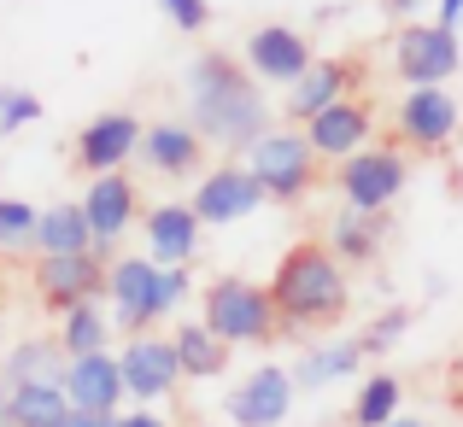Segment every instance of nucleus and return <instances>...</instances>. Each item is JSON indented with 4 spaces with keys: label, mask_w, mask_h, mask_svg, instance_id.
Returning a JSON list of instances; mask_svg holds the SVG:
<instances>
[{
    "label": "nucleus",
    "mask_w": 463,
    "mask_h": 427,
    "mask_svg": "<svg viewBox=\"0 0 463 427\" xmlns=\"http://www.w3.org/2000/svg\"><path fill=\"white\" fill-rule=\"evenodd\" d=\"M188 129L223 153H247L270 135V100L259 77L229 53H194L188 65Z\"/></svg>",
    "instance_id": "nucleus-1"
},
{
    "label": "nucleus",
    "mask_w": 463,
    "mask_h": 427,
    "mask_svg": "<svg viewBox=\"0 0 463 427\" xmlns=\"http://www.w3.org/2000/svg\"><path fill=\"white\" fill-rule=\"evenodd\" d=\"M270 304H276V322L282 328H328V322H340L346 304H352L346 270L335 264L328 246L299 240L270 275Z\"/></svg>",
    "instance_id": "nucleus-2"
},
{
    "label": "nucleus",
    "mask_w": 463,
    "mask_h": 427,
    "mask_svg": "<svg viewBox=\"0 0 463 427\" xmlns=\"http://www.w3.org/2000/svg\"><path fill=\"white\" fill-rule=\"evenodd\" d=\"M205 328H212L223 346H264L276 339V304H270V287L259 282H241V275H217L205 287Z\"/></svg>",
    "instance_id": "nucleus-3"
},
{
    "label": "nucleus",
    "mask_w": 463,
    "mask_h": 427,
    "mask_svg": "<svg viewBox=\"0 0 463 427\" xmlns=\"http://www.w3.org/2000/svg\"><path fill=\"white\" fill-rule=\"evenodd\" d=\"M247 170L264 188V200L294 205L299 193L311 188V176H317V153H311L306 135H294V129H270L264 141L247 146Z\"/></svg>",
    "instance_id": "nucleus-4"
},
{
    "label": "nucleus",
    "mask_w": 463,
    "mask_h": 427,
    "mask_svg": "<svg viewBox=\"0 0 463 427\" xmlns=\"http://www.w3.org/2000/svg\"><path fill=\"white\" fill-rule=\"evenodd\" d=\"M393 65L399 77L411 82V88H446V82L458 77L463 65V47L452 30H440V23H405L393 42Z\"/></svg>",
    "instance_id": "nucleus-5"
},
{
    "label": "nucleus",
    "mask_w": 463,
    "mask_h": 427,
    "mask_svg": "<svg viewBox=\"0 0 463 427\" xmlns=\"http://www.w3.org/2000/svg\"><path fill=\"white\" fill-rule=\"evenodd\" d=\"M340 193L352 211H387L405 193V158L393 146H364L358 158L340 164Z\"/></svg>",
    "instance_id": "nucleus-6"
},
{
    "label": "nucleus",
    "mask_w": 463,
    "mask_h": 427,
    "mask_svg": "<svg viewBox=\"0 0 463 427\" xmlns=\"http://www.w3.org/2000/svg\"><path fill=\"white\" fill-rule=\"evenodd\" d=\"M141 135H147V124H141L136 112H100V117H89L82 135H77V164L89 170V176H118V170L141 153Z\"/></svg>",
    "instance_id": "nucleus-7"
},
{
    "label": "nucleus",
    "mask_w": 463,
    "mask_h": 427,
    "mask_svg": "<svg viewBox=\"0 0 463 427\" xmlns=\"http://www.w3.org/2000/svg\"><path fill=\"white\" fill-rule=\"evenodd\" d=\"M82 217H89V235H94V258L112 264V246L124 240V228L136 223V181L118 170V176H94L82 188Z\"/></svg>",
    "instance_id": "nucleus-8"
},
{
    "label": "nucleus",
    "mask_w": 463,
    "mask_h": 427,
    "mask_svg": "<svg viewBox=\"0 0 463 427\" xmlns=\"http://www.w3.org/2000/svg\"><path fill=\"white\" fill-rule=\"evenodd\" d=\"M294 393H299L294 375L276 369V363H264V369H252L247 381L223 398V410H229L235 427H282L288 410H294Z\"/></svg>",
    "instance_id": "nucleus-9"
},
{
    "label": "nucleus",
    "mask_w": 463,
    "mask_h": 427,
    "mask_svg": "<svg viewBox=\"0 0 463 427\" xmlns=\"http://www.w3.org/2000/svg\"><path fill=\"white\" fill-rule=\"evenodd\" d=\"M311 59H317L311 42L294 30V23H259V30L247 35V59H241V65H247L259 82H288V88H294V82L311 70Z\"/></svg>",
    "instance_id": "nucleus-10"
},
{
    "label": "nucleus",
    "mask_w": 463,
    "mask_h": 427,
    "mask_svg": "<svg viewBox=\"0 0 463 427\" xmlns=\"http://www.w3.org/2000/svg\"><path fill=\"white\" fill-rule=\"evenodd\" d=\"M194 217H200V228L205 223H241V217H252L264 205V188L252 181V170L247 164H217L212 176H200V188H194Z\"/></svg>",
    "instance_id": "nucleus-11"
},
{
    "label": "nucleus",
    "mask_w": 463,
    "mask_h": 427,
    "mask_svg": "<svg viewBox=\"0 0 463 427\" xmlns=\"http://www.w3.org/2000/svg\"><path fill=\"white\" fill-rule=\"evenodd\" d=\"M153 292H158V264L153 258H112L106 264V299H112V316L124 334H147L158 322L153 316Z\"/></svg>",
    "instance_id": "nucleus-12"
},
{
    "label": "nucleus",
    "mask_w": 463,
    "mask_h": 427,
    "mask_svg": "<svg viewBox=\"0 0 463 427\" xmlns=\"http://www.w3.org/2000/svg\"><path fill=\"white\" fill-rule=\"evenodd\" d=\"M35 287H42L47 311H77V304H94L106 292V258L94 252H77V258H42L35 264Z\"/></svg>",
    "instance_id": "nucleus-13"
},
{
    "label": "nucleus",
    "mask_w": 463,
    "mask_h": 427,
    "mask_svg": "<svg viewBox=\"0 0 463 427\" xmlns=\"http://www.w3.org/2000/svg\"><path fill=\"white\" fill-rule=\"evenodd\" d=\"M118 369H124V393L141 398V404H153V398H170L182 381V363H176V346L158 334H141L129 339L124 351H118Z\"/></svg>",
    "instance_id": "nucleus-14"
},
{
    "label": "nucleus",
    "mask_w": 463,
    "mask_h": 427,
    "mask_svg": "<svg viewBox=\"0 0 463 427\" xmlns=\"http://www.w3.org/2000/svg\"><path fill=\"white\" fill-rule=\"evenodd\" d=\"M141 228H147V258L158 270H188V258L200 252V217H194V205L165 200L141 217Z\"/></svg>",
    "instance_id": "nucleus-15"
},
{
    "label": "nucleus",
    "mask_w": 463,
    "mask_h": 427,
    "mask_svg": "<svg viewBox=\"0 0 463 427\" xmlns=\"http://www.w3.org/2000/svg\"><path fill=\"white\" fill-rule=\"evenodd\" d=\"M59 386H65L71 410H89V416H118V404H124V369H118L112 351L65 363V381Z\"/></svg>",
    "instance_id": "nucleus-16"
},
{
    "label": "nucleus",
    "mask_w": 463,
    "mask_h": 427,
    "mask_svg": "<svg viewBox=\"0 0 463 427\" xmlns=\"http://www.w3.org/2000/svg\"><path fill=\"white\" fill-rule=\"evenodd\" d=\"M399 135L422 146V153H440L458 135V100L446 88H411L399 100Z\"/></svg>",
    "instance_id": "nucleus-17"
},
{
    "label": "nucleus",
    "mask_w": 463,
    "mask_h": 427,
    "mask_svg": "<svg viewBox=\"0 0 463 427\" xmlns=\"http://www.w3.org/2000/svg\"><path fill=\"white\" fill-rule=\"evenodd\" d=\"M370 106H358V100H340V106H328V112H317L311 124H306V141H311V153L317 158H358L364 146H370Z\"/></svg>",
    "instance_id": "nucleus-18"
},
{
    "label": "nucleus",
    "mask_w": 463,
    "mask_h": 427,
    "mask_svg": "<svg viewBox=\"0 0 463 427\" xmlns=\"http://www.w3.org/2000/svg\"><path fill=\"white\" fill-rule=\"evenodd\" d=\"M358 369H364L358 339H317V346L299 351V363L288 375H294V386H306V393H323V386H335V381H358Z\"/></svg>",
    "instance_id": "nucleus-19"
},
{
    "label": "nucleus",
    "mask_w": 463,
    "mask_h": 427,
    "mask_svg": "<svg viewBox=\"0 0 463 427\" xmlns=\"http://www.w3.org/2000/svg\"><path fill=\"white\" fill-rule=\"evenodd\" d=\"M387 246V211H340L335 223H328V252H335V264H375Z\"/></svg>",
    "instance_id": "nucleus-20"
},
{
    "label": "nucleus",
    "mask_w": 463,
    "mask_h": 427,
    "mask_svg": "<svg viewBox=\"0 0 463 427\" xmlns=\"http://www.w3.org/2000/svg\"><path fill=\"white\" fill-rule=\"evenodd\" d=\"M346 82H352V65H346V59H311V70L294 82V94H288V117L311 124L317 112H328V106L346 100Z\"/></svg>",
    "instance_id": "nucleus-21"
},
{
    "label": "nucleus",
    "mask_w": 463,
    "mask_h": 427,
    "mask_svg": "<svg viewBox=\"0 0 463 427\" xmlns=\"http://www.w3.org/2000/svg\"><path fill=\"white\" fill-rule=\"evenodd\" d=\"M141 158H147V170H158V176H194L200 158H205V141L188 124H153L141 135Z\"/></svg>",
    "instance_id": "nucleus-22"
},
{
    "label": "nucleus",
    "mask_w": 463,
    "mask_h": 427,
    "mask_svg": "<svg viewBox=\"0 0 463 427\" xmlns=\"http://www.w3.org/2000/svg\"><path fill=\"white\" fill-rule=\"evenodd\" d=\"M35 252L42 258H77V252H94V235H89V217H82L77 200H59L35 217Z\"/></svg>",
    "instance_id": "nucleus-23"
},
{
    "label": "nucleus",
    "mask_w": 463,
    "mask_h": 427,
    "mask_svg": "<svg viewBox=\"0 0 463 427\" xmlns=\"http://www.w3.org/2000/svg\"><path fill=\"white\" fill-rule=\"evenodd\" d=\"M71 416V398L59 381H18L6 386V422L12 427H59Z\"/></svg>",
    "instance_id": "nucleus-24"
},
{
    "label": "nucleus",
    "mask_w": 463,
    "mask_h": 427,
    "mask_svg": "<svg viewBox=\"0 0 463 427\" xmlns=\"http://www.w3.org/2000/svg\"><path fill=\"white\" fill-rule=\"evenodd\" d=\"M170 346H176L182 381H217V375L229 369V346L205 322H182L176 334H170Z\"/></svg>",
    "instance_id": "nucleus-25"
},
{
    "label": "nucleus",
    "mask_w": 463,
    "mask_h": 427,
    "mask_svg": "<svg viewBox=\"0 0 463 427\" xmlns=\"http://www.w3.org/2000/svg\"><path fill=\"white\" fill-rule=\"evenodd\" d=\"M65 346H59V334H30L18 339V346L6 351V375L0 381L18 386V381H65Z\"/></svg>",
    "instance_id": "nucleus-26"
},
{
    "label": "nucleus",
    "mask_w": 463,
    "mask_h": 427,
    "mask_svg": "<svg viewBox=\"0 0 463 427\" xmlns=\"http://www.w3.org/2000/svg\"><path fill=\"white\" fill-rule=\"evenodd\" d=\"M106 339H112V316L100 311V299L94 304H77V311L59 316V346H65V357H100Z\"/></svg>",
    "instance_id": "nucleus-27"
},
{
    "label": "nucleus",
    "mask_w": 463,
    "mask_h": 427,
    "mask_svg": "<svg viewBox=\"0 0 463 427\" xmlns=\"http://www.w3.org/2000/svg\"><path fill=\"white\" fill-rule=\"evenodd\" d=\"M399 422V375H364L352 398V427H387Z\"/></svg>",
    "instance_id": "nucleus-28"
},
{
    "label": "nucleus",
    "mask_w": 463,
    "mask_h": 427,
    "mask_svg": "<svg viewBox=\"0 0 463 427\" xmlns=\"http://www.w3.org/2000/svg\"><path fill=\"white\" fill-rule=\"evenodd\" d=\"M405 328H411V304H387V311H382V316H375V322L358 334L364 357H382V351H393L399 339H405Z\"/></svg>",
    "instance_id": "nucleus-29"
},
{
    "label": "nucleus",
    "mask_w": 463,
    "mask_h": 427,
    "mask_svg": "<svg viewBox=\"0 0 463 427\" xmlns=\"http://www.w3.org/2000/svg\"><path fill=\"white\" fill-rule=\"evenodd\" d=\"M35 205L12 200V193H0V252H18V246H35Z\"/></svg>",
    "instance_id": "nucleus-30"
},
{
    "label": "nucleus",
    "mask_w": 463,
    "mask_h": 427,
    "mask_svg": "<svg viewBox=\"0 0 463 427\" xmlns=\"http://www.w3.org/2000/svg\"><path fill=\"white\" fill-rule=\"evenodd\" d=\"M42 117V100L30 88H0V135H18Z\"/></svg>",
    "instance_id": "nucleus-31"
},
{
    "label": "nucleus",
    "mask_w": 463,
    "mask_h": 427,
    "mask_svg": "<svg viewBox=\"0 0 463 427\" xmlns=\"http://www.w3.org/2000/svg\"><path fill=\"white\" fill-rule=\"evenodd\" d=\"M165 6V18L176 23L182 35H200L205 23H212V0H158Z\"/></svg>",
    "instance_id": "nucleus-32"
},
{
    "label": "nucleus",
    "mask_w": 463,
    "mask_h": 427,
    "mask_svg": "<svg viewBox=\"0 0 463 427\" xmlns=\"http://www.w3.org/2000/svg\"><path fill=\"white\" fill-rule=\"evenodd\" d=\"M188 299V270H158V292H153V316L165 322L176 304Z\"/></svg>",
    "instance_id": "nucleus-33"
},
{
    "label": "nucleus",
    "mask_w": 463,
    "mask_h": 427,
    "mask_svg": "<svg viewBox=\"0 0 463 427\" xmlns=\"http://www.w3.org/2000/svg\"><path fill=\"white\" fill-rule=\"evenodd\" d=\"M382 12H387V18H399V23H417L422 0H382Z\"/></svg>",
    "instance_id": "nucleus-34"
},
{
    "label": "nucleus",
    "mask_w": 463,
    "mask_h": 427,
    "mask_svg": "<svg viewBox=\"0 0 463 427\" xmlns=\"http://www.w3.org/2000/svg\"><path fill=\"white\" fill-rule=\"evenodd\" d=\"M434 23L458 35V23H463V0H440V12H434Z\"/></svg>",
    "instance_id": "nucleus-35"
},
{
    "label": "nucleus",
    "mask_w": 463,
    "mask_h": 427,
    "mask_svg": "<svg viewBox=\"0 0 463 427\" xmlns=\"http://www.w3.org/2000/svg\"><path fill=\"white\" fill-rule=\"evenodd\" d=\"M59 427H118V416H89V410H71Z\"/></svg>",
    "instance_id": "nucleus-36"
},
{
    "label": "nucleus",
    "mask_w": 463,
    "mask_h": 427,
    "mask_svg": "<svg viewBox=\"0 0 463 427\" xmlns=\"http://www.w3.org/2000/svg\"><path fill=\"white\" fill-rule=\"evenodd\" d=\"M118 427H170V422H158L153 410H129V416H118Z\"/></svg>",
    "instance_id": "nucleus-37"
},
{
    "label": "nucleus",
    "mask_w": 463,
    "mask_h": 427,
    "mask_svg": "<svg viewBox=\"0 0 463 427\" xmlns=\"http://www.w3.org/2000/svg\"><path fill=\"white\" fill-rule=\"evenodd\" d=\"M387 427H429V422H417V416H399V422H387Z\"/></svg>",
    "instance_id": "nucleus-38"
}]
</instances>
